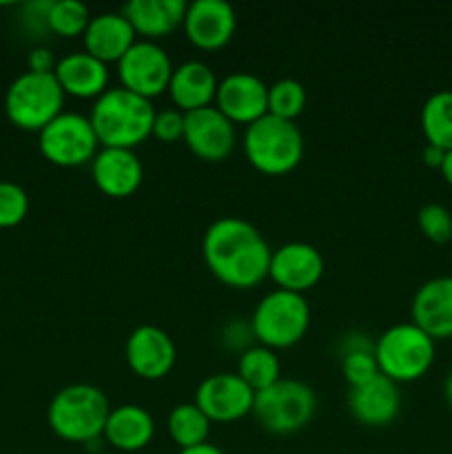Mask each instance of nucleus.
<instances>
[{
	"label": "nucleus",
	"mask_w": 452,
	"mask_h": 454,
	"mask_svg": "<svg viewBox=\"0 0 452 454\" xmlns=\"http://www.w3.org/2000/svg\"><path fill=\"white\" fill-rule=\"evenodd\" d=\"M269 242L242 217H220L202 238V257L213 278L229 288L248 291L269 278Z\"/></svg>",
	"instance_id": "nucleus-1"
},
{
	"label": "nucleus",
	"mask_w": 452,
	"mask_h": 454,
	"mask_svg": "<svg viewBox=\"0 0 452 454\" xmlns=\"http://www.w3.org/2000/svg\"><path fill=\"white\" fill-rule=\"evenodd\" d=\"M158 111L151 100L136 96L122 87L106 89L91 106V127L100 146L133 151L153 131V120Z\"/></svg>",
	"instance_id": "nucleus-2"
},
{
	"label": "nucleus",
	"mask_w": 452,
	"mask_h": 454,
	"mask_svg": "<svg viewBox=\"0 0 452 454\" xmlns=\"http://www.w3.org/2000/svg\"><path fill=\"white\" fill-rule=\"evenodd\" d=\"M109 399L97 386L71 384L53 395L47 408L51 433L66 443L100 442L109 419Z\"/></svg>",
	"instance_id": "nucleus-3"
},
{
	"label": "nucleus",
	"mask_w": 452,
	"mask_h": 454,
	"mask_svg": "<svg viewBox=\"0 0 452 454\" xmlns=\"http://www.w3.org/2000/svg\"><path fill=\"white\" fill-rule=\"evenodd\" d=\"M244 153L255 171L270 177L286 176L304 158V136L295 122L264 115L244 131Z\"/></svg>",
	"instance_id": "nucleus-4"
},
{
	"label": "nucleus",
	"mask_w": 452,
	"mask_h": 454,
	"mask_svg": "<svg viewBox=\"0 0 452 454\" xmlns=\"http://www.w3.org/2000/svg\"><path fill=\"white\" fill-rule=\"evenodd\" d=\"M379 372L394 384L421 380L434 364V340L412 322L394 324L375 341Z\"/></svg>",
	"instance_id": "nucleus-5"
},
{
	"label": "nucleus",
	"mask_w": 452,
	"mask_h": 454,
	"mask_svg": "<svg viewBox=\"0 0 452 454\" xmlns=\"http://www.w3.org/2000/svg\"><path fill=\"white\" fill-rule=\"evenodd\" d=\"M310 326V306L304 295L291 291H270L261 297L251 315L255 341L270 350H284L300 344Z\"/></svg>",
	"instance_id": "nucleus-6"
},
{
	"label": "nucleus",
	"mask_w": 452,
	"mask_h": 454,
	"mask_svg": "<svg viewBox=\"0 0 452 454\" xmlns=\"http://www.w3.org/2000/svg\"><path fill=\"white\" fill-rule=\"evenodd\" d=\"M65 93L53 74L25 71L4 93V114L16 129L40 133L53 118L62 114Z\"/></svg>",
	"instance_id": "nucleus-7"
},
{
	"label": "nucleus",
	"mask_w": 452,
	"mask_h": 454,
	"mask_svg": "<svg viewBox=\"0 0 452 454\" xmlns=\"http://www.w3.org/2000/svg\"><path fill=\"white\" fill-rule=\"evenodd\" d=\"M317 395L300 380H279L255 393L253 417L270 434H295L313 421Z\"/></svg>",
	"instance_id": "nucleus-8"
},
{
	"label": "nucleus",
	"mask_w": 452,
	"mask_h": 454,
	"mask_svg": "<svg viewBox=\"0 0 452 454\" xmlns=\"http://www.w3.org/2000/svg\"><path fill=\"white\" fill-rule=\"evenodd\" d=\"M38 149L49 164L60 168H78L91 164L100 151V140L89 115L62 111L38 133Z\"/></svg>",
	"instance_id": "nucleus-9"
},
{
	"label": "nucleus",
	"mask_w": 452,
	"mask_h": 454,
	"mask_svg": "<svg viewBox=\"0 0 452 454\" xmlns=\"http://www.w3.org/2000/svg\"><path fill=\"white\" fill-rule=\"evenodd\" d=\"M173 69L171 58L158 43L137 40L118 62L120 87L144 100H153L168 91Z\"/></svg>",
	"instance_id": "nucleus-10"
},
{
	"label": "nucleus",
	"mask_w": 452,
	"mask_h": 454,
	"mask_svg": "<svg viewBox=\"0 0 452 454\" xmlns=\"http://www.w3.org/2000/svg\"><path fill=\"white\" fill-rule=\"evenodd\" d=\"M193 403L211 424H233L253 415L255 390L238 372H215L198 386Z\"/></svg>",
	"instance_id": "nucleus-11"
},
{
	"label": "nucleus",
	"mask_w": 452,
	"mask_h": 454,
	"mask_svg": "<svg viewBox=\"0 0 452 454\" xmlns=\"http://www.w3.org/2000/svg\"><path fill=\"white\" fill-rule=\"evenodd\" d=\"M184 142L195 158L204 162H224L238 145L235 124L215 106L184 114Z\"/></svg>",
	"instance_id": "nucleus-12"
},
{
	"label": "nucleus",
	"mask_w": 452,
	"mask_h": 454,
	"mask_svg": "<svg viewBox=\"0 0 452 454\" xmlns=\"http://www.w3.org/2000/svg\"><path fill=\"white\" fill-rule=\"evenodd\" d=\"M215 106L230 122L253 124L269 115V84L248 71H233L220 80L215 93Z\"/></svg>",
	"instance_id": "nucleus-13"
},
{
	"label": "nucleus",
	"mask_w": 452,
	"mask_h": 454,
	"mask_svg": "<svg viewBox=\"0 0 452 454\" xmlns=\"http://www.w3.org/2000/svg\"><path fill=\"white\" fill-rule=\"evenodd\" d=\"M124 357L133 375L146 381H158L175 366L177 348L167 331L144 324L127 337Z\"/></svg>",
	"instance_id": "nucleus-14"
},
{
	"label": "nucleus",
	"mask_w": 452,
	"mask_h": 454,
	"mask_svg": "<svg viewBox=\"0 0 452 454\" xmlns=\"http://www.w3.org/2000/svg\"><path fill=\"white\" fill-rule=\"evenodd\" d=\"M182 29L193 47L202 51H217L233 40L238 16L224 0H195L186 7Z\"/></svg>",
	"instance_id": "nucleus-15"
},
{
	"label": "nucleus",
	"mask_w": 452,
	"mask_h": 454,
	"mask_svg": "<svg viewBox=\"0 0 452 454\" xmlns=\"http://www.w3.org/2000/svg\"><path fill=\"white\" fill-rule=\"evenodd\" d=\"M323 275V257L313 244L288 242L273 251L269 266V278L277 284L279 291H291L304 295L315 288Z\"/></svg>",
	"instance_id": "nucleus-16"
},
{
	"label": "nucleus",
	"mask_w": 452,
	"mask_h": 454,
	"mask_svg": "<svg viewBox=\"0 0 452 454\" xmlns=\"http://www.w3.org/2000/svg\"><path fill=\"white\" fill-rule=\"evenodd\" d=\"M412 324L430 340H452V275L433 278L417 288L410 304Z\"/></svg>",
	"instance_id": "nucleus-17"
},
{
	"label": "nucleus",
	"mask_w": 452,
	"mask_h": 454,
	"mask_svg": "<svg viewBox=\"0 0 452 454\" xmlns=\"http://www.w3.org/2000/svg\"><path fill=\"white\" fill-rule=\"evenodd\" d=\"M91 177L97 191L113 200L131 198L144 180V168L136 151L102 146L91 162Z\"/></svg>",
	"instance_id": "nucleus-18"
},
{
	"label": "nucleus",
	"mask_w": 452,
	"mask_h": 454,
	"mask_svg": "<svg viewBox=\"0 0 452 454\" xmlns=\"http://www.w3.org/2000/svg\"><path fill=\"white\" fill-rule=\"evenodd\" d=\"M348 411L355 421L368 428H384L397 419L401 411V393L393 380L379 372L370 381L355 386L348 393Z\"/></svg>",
	"instance_id": "nucleus-19"
},
{
	"label": "nucleus",
	"mask_w": 452,
	"mask_h": 454,
	"mask_svg": "<svg viewBox=\"0 0 452 454\" xmlns=\"http://www.w3.org/2000/svg\"><path fill=\"white\" fill-rule=\"evenodd\" d=\"M82 40L84 51L89 56L97 58L105 65H111V62L118 65L124 53L137 43V35L122 12H105L91 16Z\"/></svg>",
	"instance_id": "nucleus-20"
},
{
	"label": "nucleus",
	"mask_w": 452,
	"mask_h": 454,
	"mask_svg": "<svg viewBox=\"0 0 452 454\" xmlns=\"http://www.w3.org/2000/svg\"><path fill=\"white\" fill-rule=\"evenodd\" d=\"M215 71L202 60H186L173 69L171 82H168V96L173 106L182 114L207 109L215 105L217 93Z\"/></svg>",
	"instance_id": "nucleus-21"
},
{
	"label": "nucleus",
	"mask_w": 452,
	"mask_h": 454,
	"mask_svg": "<svg viewBox=\"0 0 452 454\" xmlns=\"http://www.w3.org/2000/svg\"><path fill=\"white\" fill-rule=\"evenodd\" d=\"M53 75L65 96L80 100H97L109 89V65L89 56L87 51L60 58Z\"/></svg>",
	"instance_id": "nucleus-22"
},
{
	"label": "nucleus",
	"mask_w": 452,
	"mask_h": 454,
	"mask_svg": "<svg viewBox=\"0 0 452 454\" xmlns=\"http://www.w3.org/2000/svg\"><path fill=\"white\" fill-rule=\"evenodd\" d=\"M186 7L184 0H131L124 4L122 13L131 22L137 40L158 43L173 31L180 29L184 22Z\"/></svg>",
	"instance_id": "nucleus-23"
},
{
	"label": "nucleus",
	"mask_w": 452,
	"mask_h": 454,
	"mask_svg": "<svg viewBox=\"0 0 452 454\" xmlns=\"http://www.w3.org/2000/svg\"><path fill=\"white\" fill-rule=\"evenodd\" d=\"M155 421L146 408L136 403L111 408L102 439L118 452H140L153 442Z\"/></svg>",
	"instance_id": "nucleus-24"
},
{
	"label": "nucleus",
	"mask_w": 452,
	"mask_h": 454,
	"mask_svg": "<svg viewBox=\"0 0 452 454\" xmlns=\"http://www.w3.org/2000/svg\"><path fill=\"white\" fill-rule=\"evenodd\" d=\"M421 131L425 142L443 151L452 149V91L433 93L421 106Z\"/></svg>",
	"instance_id": "nucleus-25"
},
{
	"label": "nucleus",
	"mask_w": 452,
	"mask_h": 454,
	"mask_svg": "<svg viewBox=\"0 0 452 454\" xmlns=\"http://www.w3.org/2000/svg\"><path fill=\"white\" fill-rule=\"evenodd\" d=\"M168 437L173 439L180 450L186 448L202 446L208 443V434H211V421L208 417L199 411L195 403H180L171 411L167 419Z\"/></svg>",
	"instance_id": "nucleus-26"
},
{
	"label": "nucleus",
	"mask_w": 452,
	"mask_h": 454,
	"mask_svg": "<svg viewBox=\"0 0 452 454\" xmlns=\"http://www.w3.org/2000/svg\"><path fill=\"white\" fill-rule=\"evenodd\" d=\"M238 372L255 393L269 388L275 381L282 380V364L275 350L266 348V346H251L244 350L238 359Z\"/></svg>",
	"instance_id": "nucleus-27"
},
{
	"label": "nucleus",
	"mask_w": 452,
	"mask_h": 454,
	"mask_svg": "<svg viewBox=\"0 0 452 454\" xmlns=\"http://www.w3.org/2000/svg\"><path fill=\"white\" fill-rule=\"evenodd\" d=\"M306 102H308L306 89L297 80L282 78L269 87V115L273 118L295 122L304 114Z\"/></svg>",
	"instance_id": "nucleus-28"
},
{
	"label": "nucleus",
	"mask_w": 452,
	"mask_h": 454,
	"mask_svg": "<svg viewBox=\"0 0 452 454\" xmlns=\"http://www.w3.org/2000/svg\"><path fill=\"white\" fill-rule=\"evenodd\" d=\"M91 13L78 0H51V7L47 13V25L51 34L62 38H78L84 34Z\"/></svg>",
	"instance_id": "nucleus-29"
},
{
	"label": "nucleus",
	"mask_w": 452,
	"mask_h": 454,
	"mask_svg": "<svg viewBox=\"0 0 452 454\" xmlns=\"http://www.w3.org/2000/svg\"><path fill=\"white\" fill-rule=\"evenodd\" d=\"M29 213V195L16 182H0V229H13Z\"/></svg>",
	"instance_id": "nucleus-30"
},
{
	"label": "nucleus",
	"mask_w": 452,
	"mask_h": 454,
	"mask_svg": "<svg viewBox=\"0 0 452 454\" xmlns=\"http://www.w3.org/2000/svg\"><path fill=\"white\" fill-rule=\"evenodd\" d=\"M341 375H344L346 384L350 388L362 386L370 381L372 377L379 375V366L375 359V348H363V350H348L341 353Z\"/></svg>",
	"instance_id": "nucleus-31"
},
{
	"label": "nucleus",
	"mask_w": 452,
	"mask_h": 454,
	"mask_svg": "<svg viewBox=\"0 0 452 454\" xmlns=\"http://www.w3.org/2000/svg\"><path fill=\"white\" fill-rule=\"evenodd\" d=\"M419 229L430 242L446 244L452 239V213L443 204H425L419 208Z\"/></svg>",
	"instance_id": "nucleus-32"
},
{
	"label": "nucleus",
	"mask_w": 452,
	"mask_h": 454,
	"mask_svg": "<svg viewBox=\"0 0 452 454\" xmlns=\"http://www.w3.org/2000/svg\"><path fill=\"white\" fill-rule=\"evenodd\" d=\"M151 136L162 145H173V142L184 140V114L177 109H164L155 114L153 131Z\"/></svg>",
	"instance_id": "nucleus-33"
},
{
	"label": "nucleus",
	"mask_w": 452,
	"mask_h": 454,
	"mask_svg": "<svg viewBox=\"0 0 452 454\" xmlns=\"http://www.w3.org/2000/svg\"><path fill=\"white\" fill-rule=\"evenodd\" d=\"M222 341L229 350H238L239 355L244 350L251 348V344L255 341V335H253V328H251V319L248 322H230L226 324L224 331H222Z\"/></svg>",
	"instance_id": "nucleus-34"
},
{
	"label": "nucleus",
	"mask_w": 452,
	"mask_h": 454,
	"mask_svg": "<svg viewBox=\"0 0 452 454\" xmlns=\"http://www.w3.org/2000/svg\"><path fill=\"white\" fill-rule=\"evenodd\" d=\"M58 60L53 58V51L47 47H35L31 49L29 56H27V71H34V74H53L56 71Z\"/></svg>",
	"instance_id": "nucleus-35"
},
{
	"label": "nucleus",
	"mask_w": 452,
	"mask_h": 454,
	"mask_svg": "<svg viewBox=\"0 0 452 454\" xmlns=\"http://www.w3.org/2000/svg\"><path fill=\"white\" fill-rule=\"evenodd\" d=\"M443 158H446V151L439 149V146L425 145L424 149V164L430 168H441Z\"/></svg>",
	"instance_id": "nucleus-36"
},
{
	"label": "nucleus",
	"mask_w": 452,
	"mask_h": 454,
	"mask_svg": "<svg viewBox=\"0 0 452 454\" xmlns=\"http://www.w3.org/2000/svg\"><path fill=\"white\" fill-rule=\"evenodd\" d=\"M177 454H226L222 448L213 446V443H202V446L186 448V450H180Z\"/></svg>",
	"instance_id": "nucleus-37"
},
{
	"label": "nucleus",
	"mask_w": 452,
	"mask_h": 454,
	"mask_svg": "<svg viewBox=\"0 0 452 454\" xmlns=\"http://www.w3.org/2000/svg\"><path fill=\"white\" fill-rule=\"evenodd\" d=\"M439 171H441L446 184L452 186V149L446 151V158H443V164H441V168H439Z\"/></svg>",
	"instance_id": "nucleus-38"
},
{
	"label": "nucleus",
	"mask_w": 452,
	"mask_h": 454,
	"mask_svg": "<svg viewBox=\"0 0 452 454\" xmlns=\"http://www.w3.org/2000/svg\"><path fill=\"white\" fill-rule=\"evenodd\" d=\"M443 397H446L448 406L452 408V368H450V372H448L446 381H443Z\"/></svg>",
	"instance_id": "nucleus-39"
},
{
	"label": "nucleus",
	"mask_w": 452,
	"mask_h": 454,
	"mask_svg": "<svg viewBox=\"0 0 452 454\" xmlns=\"http://www.w3.org/2000/svg\"><path fill=\"white\" fill-rule=\"evenodd\" d=\"M91 454H113V452H91Z\"/></svg>",
	"instance_id": "nucleus-40"
}]
</instances>
